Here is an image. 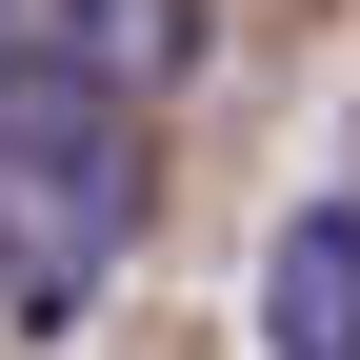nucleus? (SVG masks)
<instances>
[{
	"label": "nucleus",
	"mask_w": 360,
	"mask_h": 360,
	"mask_svg": "<svg viewBox=\"0 0 360 360\" xmlns=\"http://www.w3.org/2000/svg\"><path fill=\"white\" fill-rule=\"evenodd\" d=\"M120 240H141V101L20 20V60H0V321H80L120 281Z\"/></svg>",
	"instance_id": "obj_1"
},
{
	"label": "nucleus",
	"mask_w": 360,
	"mask_h": 360,
	"mask_svg": "<svg viewBox=\"0 0 360 360\" xmlns=\"http://www.w3.org/2000/svg\"><path fill=\"white\" fill-rule=\"evenodd\" d=\"M260 321H281V360H360V200L340 180H300L281 260H260Z\"/></svg>",
	"instance_id": "obj_2"
},
{
	"label": "nucleus",
	"mask_w": 360,
	"mask_h": 360,
	"mask_svg": "<svg viewBox=\"0 0 360 360\" xmlns=\"http://www.w3.org/2000/svg\"><path fill=\"white\" fill-rule=\"evenodd\" d=\"M20 20H40V0H0V60H20Z\"/></svg>",
	"instance_id": "obj_3"
}]
</instances>
